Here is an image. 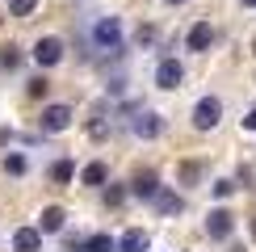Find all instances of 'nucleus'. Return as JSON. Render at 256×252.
<instances>
[{"mask_svg": "<svg viewBox=\"0 0 256 252\" xmlns=\"http://www.w3.org/2000/svg\"><path fill=\"white\" fill-rule=\"evenodd\" d=\"M80 252H118V240L101 231V236H88V240H84V244H80Z\"/></svg>", "mask_w": 256, "mask_h": 252, "instance_id": "nucleus-13", "label": "nucleus"}, {"mask_svg": "<svg viewBox=\"0 0 256 252\" xmlns=\"http://www.w3.org/2000/svg\"><path fill=\"white\" fill-rule=\"evenodd\" d=\"M4 172L21 176V172H26V160H21V156H4Z\"/></svg>", "mask_w": 256, "mask_h": 252, "instance_id": "nucleus-21", "label": "nucleus"}, {"mask_svg": "<svg viewBox=\"0 0 256 252\" xmlns=\"http://www.w3.org/2000/svg\"><path fill=\"white\" fill-rule=\"evenodd\" d=\"M34 59H38V68H55L63 59V42L59 38H38L34 42Z\"/></svg>", "mask_w": 256, "mask_h": 252, "instance_id": "nucleus-4", "label": "nucleus"}, {"mask_svg": "<svg viewBox=\"0 0 256 252\" xmlns=\"http://www.w3.org/2000/svg\"><path fill=\"white\" fill-rule=\"evenodd\" d=\"M240 4H244V8H256V0H240Z\"/></svg>", "mask_w": 256, "mask_h": 252, "instance_id": "nucleus-26", "label": "nucleus"}, {"mask_svg": "<svg viewBox=\"0 0 256 252\" xmlns=\"http://www.w3.org/2000/svg\"><path fill=\"white\" fill-rule=\"evenodd\" d=\"M34 8H38V0H8V13L13 17H30Z\"/></svg>", "mask_w": 256, "mask_h": 252, "instance_id": "nucleus-18", "label": "nucleus"}, {"mask_svg": "<svg viewBox=\"0 0 256 252\" xmlns=\"http://www.w3.org/2000/svg\"><path fill=\"white\" fill-rule=\"evenodd\" d=\"M236 194V181H214V198H231Z\"/></svg>", "mask_w": 256, "mask_h": 252, "instance_id": "nucleus-23", "label": "nucleus"}, {"mask_svg": "<svg viewBox=\"0 0 256 252\" xmlns=\"http://www.w3.org/2000/svg\"><path fill=\"white\" fill-rule=\"evenodd\" d=\"M218 118H222V101L218 97H202L194 105V130H214Z\"/></svg>", "mask_w": 256, "mask_h": 252, "instance_id": "nucleus-1", "label": "nucleus"}, {"mask_svg": "<svg viewBox=\"0 0 256 252\" xmlns=\"http://www.w3.org/2000/svg\"><path fill=\"white\" fill-rule=\"evenodd\" d=\"M72 176H76V168H72V160H59L55 168H50V181H55V185H72Z\"/></svg>", "mask_w": 256, "mask_h": 252, "instance_id": "nucleus-16", "label": "nucleus"}, {"mask_svg": "<svg viewBox=\"0 0 256 252\" xmlns=\"http://www.w3.org/2000/svg\"><path fill=\"white\" fill-rule=\"evenodd\" d=\"M130 126H134V134H138V139H156V134L164 130V122H160V114H138V118H134Z\"/></svg>", "mask_w": 256, "mask_h": 252, "instance_id": "nucleus-10", "label": "nucleus"}, {"mask_svg": "<svg viewBox=\"0 0 256 252\" xmlns=\"http://www.w3.org/2000/svg\"><path fill=\"white\" fill-rule=\"evenodd\" d=\"M88 134H92V139H105L110 130H105V122H101V118H92V122H88Z\"/></svg>", "mask_w": 256, "mask_h": 252, "instance_id": "nucleus-24", "label": "nucleus"}, {"mask_svg": "<svg viewBox=\"0 0 256 252\" xmlns=\"http://www.w3.org/2000/svg\"><path fill=\"white\" fill-rule=\"evenodd\" d=\"M180 80H185V68H180L176 59H160V68H156L160 88H180Z\"/></svg>", "mask_w": 256, "mask_h": 252, "instance_id": "nucleus-5", "label": "nucleus"}, {"mask_svg": "<svg viewBox=\"0 0 256 252\" xmlns=\"http://www.w3.org/2000/svg\"><path fill=\"white\" fill-rule=\"evenodd\" d=\"M38 126H42L46 134L68 130V126H72V105H46V110H42V118H38Z\"/></svg>", "mask_w": 256, "mask_h": 252, "instance_id": "nucleus-2", "label": "nucleus"}, {"mask_svg": "<svg viewBox=\"0 0 256 252\" xmlns=\"http://www.w3.org/2000/svg\"><path fill=\"white\" fill-rule=\"evenodd\" d=\"M168 4H185V0H168Z\"/></svg>", "mask_w": 256, "mask_h": 252, "instance_id": "nucleus-27", "label": "nucleus"}, {"mask_svg": "<svg viewBox=\"0 0 256 252\" xmlns=\"http://www.w3.org/2000/svg\"><path fill=\"white\" fill-rule=\"evenodd\" d=\"M122 198H126V189H122V185H114V189H105V206H118Z\"/></svg>", "mask_w": 256, "mask_h": 252, "instance_id": "nucleus-22", "label": "nucleus"}, {"mask_svg": "<svg viewBox=\"0 0 256 252\" xmlns=\"http://www.w3.org/2000/svg\"><path fill=\"white\" fill-rule=\"evenodd\" d=\"M244 126H248V130H256V110H248V118H244Z\"/></svg>", "mask_w": 256, "mask_h": 252, "instance_id": "nucleus-25", "label": "nucleus"}, {"mask_svg": "<svg viewBox=\"0 0 256 252\" xmlns=\"http://www.w3.org/2000/svg\"><path fill=\"white\" fill-rule=\"evenodd\" d=\"M46 92H50V80H46V76H34V80H30V97H34V101L46 97Z\"/></svg>", "mask_w": 256, "mask_h": 252, "instance_id": "nucleus-20", "label": "nucleus"}, {"mask_svg": "<svg viewBox=\"0 0 256 252\" xmlns=\"http://www.w3.org/2000/svg\"><path fill=\"white\" fill-rule=\"evenodd\" d=\"M0 68H4V72L21 68V50H17V46H0Z\"/></svg>", "mask_w": 256, "mask_h": 252, "instance_id": "nucleus-17", "label": "nucleus"}, {"mask_svg": "<svg viewBox=\"0 0 256 252\" xmlns=\"http://www.w3.org/2000/svg\"><path fill=\"white\" fill-rule=\"evenodd\" d=\"M130 194L134 198H160V176L152 172V168H138L134 181H130Z\"/></svg>", "mask_w": 256, "mask_h": 252, "instance_id": "nucleus-7", "label": "nucleus"}, {"mask_svg": "<svg viewBox=\"0 0 256 252\" xmlns=\"http://www.w3.org/2000/svg\"><path fill=\"white\" fill-rule=\"evenodd\" d=\"M210 42H214V30H210V21H198V26L189 30L185 46H189V50H198V55H202V50H210Z\"/></svg>", "mask_w": 256, "mask_h": 252, "instance_id": "nucleus-8", "label": "nucleus"}, {"mask_svg": "<svg viewBox=\"0 0 256 252\" xmlns=\"http://www.w3.org/2000/svg\"><path fill=\"white\" fill-rule=\"evenodd\" d=\"M105 176H110V168H105L101 160H92V164H84V172H80V181L97 189V185H105Z\"/></svg>", "mask_w": 256, "mask_h": 252, "instance_id": "nucleus-14", "label": "nucleus"}, {"mask_svg": "<svg viewBox=\"0 0 256 252\" xmlns=\"http://www.w3.org/2000/svg\"><path fill=\"white\" fill-rule=\"evenodd\" d=\"M118 252H147V231H143V227H130V231L118 240Z\"/></svg>", "mask_w": 256, "mask_h": 252, "instance_id": "nucleus-12", "label": "nucleus"}, {"mask_svg": "<svg viewBox=\"0 0 256 252\" xmlns=\"http://www.w3.org/2000/svg\"><path fill=\"white\" fill-rule=\"evenodd\" d=\"M97 42L110 46V50H122V26H118V17H101L97 21Z\"/></svg>", "mask_w": 256, "mask_h": 252, "instance_id": "nucleus-6", "label": "nucleus"}, {"mask_svg": "<svg viewBox=\"0 0 256 252\" xmlns=\"http://www.w3.org/2000/svg\"><path fill=\"white\" fill-rule=\"evenodd\" d=\"M198 176H202V164H194V160L180 164V181H185V185H198Z\"/></svg>", "mask_w": 256, "mask_h": 252, "instance_id": "nucleus-19", "label": "nucleus"}, {"mask_svg": "<svg viewBox=\"0 0 256 252\" xmlns=\"http://www.w3.org/2000/svg\"><path fill=\"white\" fill-rule=\"evenodd\" d=\"M252 236H256V218H252Z\"/></svg>", "mask_w": 256, "mask_h": 252, "instance_id": "nucleus-28", "label": "nucleus"}, {"mask_svg": "<svg viewBox=\"0 0 256 252\" xmlns=\"http://www.w3.org/2000/svg\"><path fill=\"white\" fill-rule=\"evenodd\" d=\"M42 248V231L38 227H21L13 236V252H38Z\"/></svg>", "mask_w": 256, "mask_h": 252, "instance_id": "nucleus-9", "label": "nucleus"}, {"mask_svg": "<svg viewBox=\"0 0 256 252\" xmlns=\"http://www.w3.org/2000/svg\"><path fill=\"white\" fill-rule=\"evenodd\" d=\"M231 231H236V214H231V210H210V218H206V236L210 240H227Z\"/></svg>", "mask_w": 256, "mask_h": 252, "instance_id": "nucleus-3", "label": "nucleus"}, {"mask_svg": "<svg viewBox=\"0 0 256 252\" xmlns=\"http://www.w3.org/2000/svg\"><path fill=\"white\" fill-rule=\"evenodd\" d=\"M156 210H160V214H180V210H185V202H180L176 194H164V189H160V198H156Z\"/></svg>", "mask_w": 256, "mask_h": 252, "instance_id": "nucleus-15", "label": "nucleus"}, {"mask_svg": "<svg viewBox=\"0 0 256 252\" xmlns=\"http://www.w3.org/2000/svg\"><path fill=\"white\" fill-rule=\"evenodd\" d=\"M63 218H68V214H63V206H46V210H42L38 231H42V236H55V231H63Z\"/></svg>", "mask_w": 256, "mask_h": 252, "instance_id": "nucleus-11", "label": "nucleus"}]
</instances>
